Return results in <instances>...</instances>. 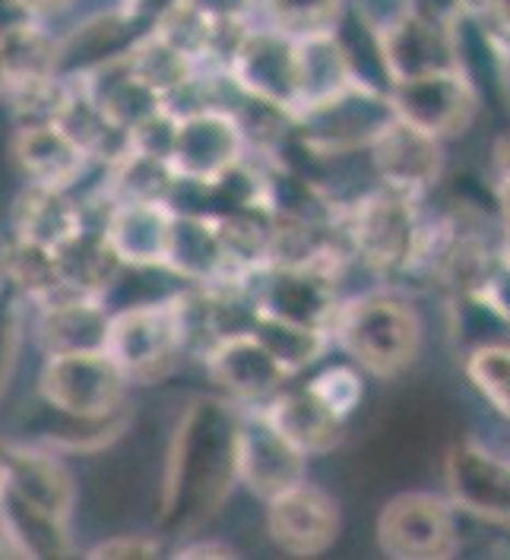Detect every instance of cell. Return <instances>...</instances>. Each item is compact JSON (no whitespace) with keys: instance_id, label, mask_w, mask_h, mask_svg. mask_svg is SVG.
I'll list each match as a JSON object with an SVG mask.
<instances>
[{"instance_id":"cell-33","label":"cell","mask_w":510,"mask_h":560,"mask_svg":"<svg viewBox=\"0 0 510 560\" xmlns=\"http://www.w3.org/2000/svg\"><path fill=\"white\" fill-rule=\"evenodd\" d=\"M251 332L276 354V361L289 374L311 364L324 349V329L321 326L295 324V320L276 317V314H264V311H254V329Z\"/></svg>"},{"instance_id":"cell-5","label":"cell","mask_w":510,"mask_h":560,"mask_svg":"<svg viewBox=\"0 0 510 560\" xmlns=\"http://www.w3.org/2000/svg\"><path fill=\"white\" fill-rule=\"evenodd\" d=\"M391 105L396 118L406 120L409 127L434 140H444L463 133L473 124L479 98L466 77H460L456 70H441L396 83Z\"/></svg>"},{"instance_id":"cell-28","label":"cell","mask_w":510,"mask_h":560,"mask_svg":"<svg viewBox=\"0 0 510 560\" xmlns=\"http://www.w3.org/2000/svg\"><path fill=\"white\" fill-rule=\"evenodd\" d=\"M181 187L172 162L127 147L115 162H108V177L102 184L105 200H150V203H172L175 190Z\"/></svg>"},{"instance_id":"cell-8","label":"cell","mask_w":510,"mask_h":560,"mask_svg":"<svg viewBox=\"0 0 510 560\" xmlns=\"http://www.w3.org/2000/svg\"><path fill=\"white\" fill-rule=\"evenodd\" d=\"M378 541L391 558H451L456 551L451 506L431 494L393 498L378 520Z\"/></svg>"},{"instance_id":"cell-21","label":"cell","mask_w":510,"mask_h":560,"mask_svg":"<svg viewBox=\"0 0 510 560\" xmlns=\"http://www.w3.org/2000/svg\"><path fill=\"white\" fill-rule=\"evenodd\" d=\"M381 55L396 83L456 70L448 35L425 16H403L381 35Z\"/></svg>"},{"instance_id":"cell-20","label":"cell","mask_w":510,"mask_h":560,"mask_svg":"<svg viewBox=\"0 0 510 560\" xmlns=\"http://www.w3.org/2000/svg\"><path fill=\"white\" fill-rule=\"evenodd\" d=\"M235 83L244 95L270 102L279 108L299 105V73H295V48L267 35H247L239 55L229 63Z\"/></svg>"},{"instance_id":"cell-10","label":"cell","mask_w":510,"mask_h":560,"mask_svg":"<svg viewBox=\"0 0 510 560\" xmlns=\"http://www.w3.org/2000/svg\"><path fill=\"white\" fill-rule=\"evenodd\" d=\"M10 162L26 184L73 190L92 165V155L60 124H35L13 127Z\"/></svg>"},{"instance_id":"cell-46","label":"cell","mask_w":510,"mask_h":560,"mask_svg":"<svg viewBox=\"0 0 510 560\" xmlns=\"http://www.w3.org/2000/svg\"><path fill=\"white\" fill-rule=\"evenodd\" d=\"M130 3H140V0H130Z\"/></svg>"},{"instance_id":"cell-32","label":"cell","mask_w":510,"mask_h":560,"mask_svg":"<svg viewBox=\"0 0 510 560\" xmlns=\"http://www.w3.org/2000/svg\"><path fill=\"white\" fill-rule=\"evenodd\" d=\"M7 98V112L13 127H35V124H60L70 98H73V80L70 77H42L13 86L0 89Z\"/></svg>"},{"instance_id":"cell-17","label":"cell","mask_w":510,"mask_h":560,"mask_svg":"<svg viewBox=\"0 0 510 560\" xmlns=\"http://www.w3.org/2000/svg\"><path fill=\"white\" fill-rule=\"evenodd\" d=\"M371 152L381 180L403 197H413L431 187L444 168L438 140L399 118L384 127V133L371 143Z\"/></svg>"},{"instance_id":"cell-11","label":"cell","mask_w":510,"mask_h":560,"mask_svg":"<svg viewBox=\"0 0 510 560\" xmlns=\"http://www.w3.org/2000/svg\"><path fill=\"white\" fill-rule=\"evenodd\" d=\"M175 209L172 203L120 200L105 207L98 229L112 241L127 269H165Z\"/></svg>"},{"instance_id":"cell-40","label":"cell","mask_w":510,"mask_h":560,"mask_svg":"<svg viewBox=\"0 0 510 560\" xmlns=\"http://www.w3.org/2000/svg\"><path fill=\"white\" fill-rule=\"evenodd\" d=\"M13 3L32 20H51L55 13H60L63 7H70L73 0H13Z\"/></svg>"},{"instance_id":"cell-37","label":"cell","mask_w":510,"mask_h":560,"mask_svg":"<svg viewBox=\"0 0 510 560\" xmlns=\"http://www.w3.org/2000/svg\"><path fill=\"white\" fill-rule=\"evenodd\" d=\"M162 551L159 538L150 535H137V532H124V535H112L102 538L98 545H92L86 551L90 560H147L155 558Z\"/></svg>"},{"instance_id":"cell-16","label":"cell","mask_w":510,"mask_h":560,"mask_svg":"<svg viewBox=\"0 0 510 560\" xmlns=\"http://www.w3.org/2000/svg\"><path fill=\"white\" fill-rule=\"evenodd\" d=\"M304 472V453L286 441L270 418L260 421H241L239 431V478L260 494V498H279L282 491L295 488Z\"/></svg>"},{"instance_id":"cell-22","label":"cell","mask_w":510,"mask_h":560,"mask_svg":"<svg viewBox=\"0 0 510 560\" xmlns=\"http://www.w3.org/2000/svg\"><path fill=\"white\" fill-rule=\"evenodd\" d=\"M270 424L301 450L304 456H321L331 453L336 443L343 441L346 428H343V415L331 409L311 386L308 389H295L279 396L270 406Z\"/></svg>"},{"instance_id":"cell-31","label":"cell","mask_w":510,"mask_h":560,"mask_svg":"<svg viewBox=\"0 0 510 560\" xmlns=\"http://www.w3.org/2000/svg\"><path fill=\"white\" fill-rule=\"evenodd\" d=\"M130 23H134V16H127V13H102L90 23H83L73 35L60 38V73L77 77L95 63L120 55V45L127 42Z\"/></svg>"},{"instance_id":"cell-23","label":"cell","mask_w":510,"mask_h":560,"mask_svg":"<svg viewBox=\"0 0 510 560\" xmlns=\"http://www.w3.org/2000/svg\"><path fill=\"white\" fill-rule=\"evenodd\" d=\"M165 269L178 279H194V282L219 279L232 269L225 241L219 235V225L212 215L175 212Z\"/></svg>"},{"instance_id":"cell-41","label":"cell","mask_w":510,"mask_h":560,"mask_svg":"<svg viewBox=\"0 0 510 560\" xmlns=\"http://www.w3.org/2000/svg\"><path fill=\"white\" fill-rule=\"evenodd\" d=\"M175 558H235L232 548L219 545V541H200V545H184L178 548Z\"/></svg>"},{"instance_id":"cell-26","label":"cell","mask_w":510,"mask_h":560,"mask_svg":"<svg viewBox=\"0 0 510 560\" xmlns=\"http://www.w3.org/2000/svg\"><path fill=\"white\" fill-rule=\"evenodd\" d=\"M60 73V38L48 20H20L0 32V89Z\"/></svg>"},{"instance_id":"cell-39","label":"cell","mask_w":510,"mask_h":560,"mask_svg":"<svg viewBox=\"0 0 510 560\" xmlns=\"http://www.w3.org/2000/svg\"><path fill=\"white\" fill-rule=\"evenodd\" d=\"M190 10L204 13L207 20H241L247 0H181Z\"/></svg>"},{"instance_id":"cell-42","label":"cell","mask_w":510,"mask_h":560,"mask_svg":"<svg viewBox=\"0 0 510 560\" xmlns=\"http://www.w3.org/2000/svg\"><path fill=\"white\" fill-rule=\"evenodd\" d=\"M498 168H501V175L510 177V133H505L498 143Z\"/></svg>"},{"instance_id":"cell-24","label":"cell","mask_w":510,"mask_h":560,"mask_svg":"<svg viewBox=\"0 0 510 560\" xmlns=\"http://www.w3.org/2000/svg\"><path fill=\"white\" fill-rule=\"evenodd\" d=\"M0 282L13 292L16 301L32 307H42L55 298L67 295L58 250L13 235L0 241Z\"/></svg>"},{"instance_id":"cell-7","label":"cell","mask_w":510,"mask_h":560,"mask_svg":"<svg viewBox=\"0 0 510 560\" xmlns=\"http://www.w3.org/2000/svg\"><path fill=\"white\" fill-rule=\"evenodd\" d=\"M241 162V124L225 112L200 108L181 115L172 168L181 184H216Z\"/></svg>"},{"instance_id":"cell-18","label":"cell","mask_w":510,"mask_h":560,"mask_svg":"<svg viewBox=\"0 0 510 560\" xmlns=\"http://www.w3.org/2000/svg\"><path fill=\"white\" fill-rule=\"evenodd\" d=\"M254 311L324 329L336 320L331 269L327 264H282L267 282L264 298L260 304H254Z\"/></svg>"},{"instance_id":"cell-6","label":"cell","mask_w":510,"mask_h":560,"mask_svg":"<svg viewBox=\"0 0 510 560\" xmlns=\"http://www.w3.org/2000/svg\"><path fill=\"white\" fill-rule=\"evenodd\" d=\"M352 247L361 260L374 269L409 266L421 250V232L409 197L403 194H374L364 197L349 222Z\"/></svg>"},{"instance_id":"cell-29","label":"cell","mask_w":510,"mask_h":560,"mask_svg":"<svg viewBox=\"0 0 510 560\" xmlns=\"http://www.w3.org/2000/svg\"><path fill=\"white\" fill-rule=\"evenodd\" d=\"M295 73H299V108L321 105L343 89L352 86V67L346 51L333 42L331 35H308L295 48Z\"/></svg>"},{"instance_id":"cell-1","label":"cell","mask_w":510,"mask_h":560,"mask_svg":"<svg viewBox=\"0 0 510 560\" xmlns=\"http://www.w3.org/2000/svg\"><path fill=\"white\" fill-rule=\"evenodd\" d=\"M241 421L219 399L187 406L162 472L159 523L194 535L225 503L239 475Z\"/></svg>"},{"instance_id":"cell-44","label":"cell","mask_w":510,"mask_h":560,"mask_svg":"<svg viewBox=\"0 0 510 560\" xmlns=\"http://www.w3.org/2000/svg\"><path fill=\"white\" fill-rule=\"evenodd\" d=\"M501 209H505V219H508L510 225V177H505V184H501Z\"/></svg>"},{"instance_id":"cell-38","label":"cell","mask_w":510,"mask_h":560,"mask_svg":"<svg viewBox=\"0 0 510 560\" xmlns=\"http://www.w3.org/2000/svg\"><path fill=\"white\" fill-rule=\"evenodd\" d=\"M311 389H314L331 409H336V412L346 418V415L356 409V402H359L361 381L349 371V368H336V371H327L321 381H314Z\"/></svg>"},{"instance_id":"cell-12","label":"cell","mask_w":510,"mask_h":560,"mask_svg":"<svg viewBox=\"0 0 510 560\" xmlns=\"http://www.w3.org/2000/svg\"><path fill=\"white\" fill-rule=\"evenodd\" d=\"M270 532L292 558H317L339 532L336 503L314 485H295L270 501Z\"/></svg>"},{"instance_id":"cell-30","label":"cell","mask_w":510,"mask_h":560,"mask_svg":"<svg viewBox=\"0 0 510 560\" xmlns=\"http://www.w3.org/2000/svg\"><path fill=\"white\" fill-rule=\"evenodd\" d=\"M124 58H127L130 70L143 83H150L155 92L165 95V102L197 80V73H194V63L197 60L187 58L175 45H169L159 32H150V35L137 38L130 48H124Z\"/></svg>"},{"instance_id":"cell-43","label":"cell","mask_w":510,"mask_h":560,"mask_svg":"<svg viewBox=\"0 0 510 560\" xmlns=\"http://www.w3.org/2000/svg\"><path fill=\"white\" fill-rule=\"evenodd\" d=\"M10 560V558H20V551H16V545L10 541V535H7V529L0 526V560Z\"/></svg>"},{"instance_id":"cell-45","label":"cell","mask_w":510,"mask_h":560,"mask_svg":"<svg viewBox=\"0 0 510 560\" xmlns=\"http://www.w3.org/2000/svg\"><path fill=\"white\" fill-rule=\"evenodd\" d=\"M7 488V456H3V446H0V494Z\"/></svg>"},{"instance_id":"cell-14","label":"cell","mask_w":510,"mask_h":560,"mask_svg":"<svg viewBox=\"0 0 510 560\" xmlns=\"http://www.w3.org/2000/svg\"><path fill=\"white\" fill-rule=\"evenodd\" d=\"M10 235L58 250L67 241L90 229L86 203L77 200L70 190L23 184L10 203Z\"/></svg>"},{"instance_id":"cell-4","label":"cell","mask_w":510,"mask_h":560,"mask_svg":"<svg viewBox=\"0 0 510 560\" xmlns=\"http://www.w3.org/2000/svg\"><path fill=\"white\" fill-rule=\"evenodd\" d=\"M108 352L134 384H155L169 377L184 354L175 295L137 301L112 317Z\"/></svg>"},{"instance_id":"cell-3","label":"cell","mask_w":510,"mask_h":560,"mask_svg":"<svg viewBox=\"0 0 510 560\" xmlns=\"http://www.w3.org/2000/svg\"><path fill=\"white\" fill-rule=\"evenodd\" d=\"M343 349L378 377H396L419 352L421 326L416 311L399 298L371 295L336 314Z\"/></svg>"},{"instance_id":"cell-9","label":"cell","mask_w":510,"mask_h":560,"mask_svg":"<svg viewBox=\"0 0 510 560\" xmlns=\"http://www.w3.org/2000/svg\"><path fill=\"white\" fill-rule=\"evenodd\" d=\"M7 485L32 506L73 523L77 513V478L67 469L63 453L38 441H7Z\"/></svg>"},{"instance_id":"cell-13","label":"cell","mask_w":510,"mask_h":560,"mask_svg":"<svg viewBox=\"0 0 510 560\" xmlns=\"http://www.w3.org/2000/svg\"><path fill=\"white\" fill-rule=\"evenodd\" d=\"M35 339L45 354L105 352L112 332L108 298L60 295L35 307Z\"/></svg>"},{"instance_id":"cell-27","label":"cell","mask_w":510,"mask_h":560,"mask_svg":"<svg viewBox=\"0 0 510 560\" xmlns=\"http://www.w3.org/2000/svg\"><path fill=\"white\" fill-rule=\"evenodd\" d=\"M0 526L7 529L10 541L16 545L20 558H67L73 551L70 523L23 501L10 485L0 494Z\"/></svg>"},{"instance_id":"cell-36","label":"cell","mask_w":510,"mask_h":560,"mask_svg":"<svg viewBox=\"0 0 510 560\" xmlns=\"http://www.w3.org/2000/svg\"><path fill=\"white\" fill-rule=\"evenodd\" d=\"M270 16L289 32L317 35L336 16L339 0H267Z\"/></svg>"},{"instance_id":"cell-34","label":"cell","mask_w":510,"mask_h":560,"mask_svg":"<svg viewBox=\"0 0 510 560\" xmlns=\"http://www.w3.org/2000/svg\"><path fill=\"white\" fill-rule=\"evenodd\" d=\"M434 438H438V428L431 424V418L413 406L393 415V421L387 428H381L378 441L371 443L368 453H381L387 469H413L419 459H425Z\"/></svg>"},{"instance_id":"cell-15","label":"cell","mask_w":510,"mask_h":560,"mask_svg":"<svg viewBox=\"0 0 510 560\" xmlns=\"http://www.w3.org/2000/svg\"><path fill=\"white\" fill-rule=\"evenodd\" d=\"M204 364L222 389H229L235 399L251 402L276 393L289 377V371L254 332L222 336L210 352H204Z\"/></svg>"},{"instance_id":"cell-25","label":"cell","mask_w":510,"mask_h":560,"mask_svg":"<svg viewBox=\"0 0 510 560\" xmlns=\"http://www.w3.org/2000/svg\"><path fill=\"white\" fill-rule=\"evenodd\" d=\"M58 264L67 295H92L108 298L127 272V266L112 247L102 229H83L73 241L58 247Z\"/></svg>"},{"instance_id":"cell-35","label":"cell","mask_w":510,"mask_h":560,"mask_svg":"<svg viewBox=\"0 0 510 560\" xmlns=\"http://www.w3.org/2000/svg\"><path fill=\"white\" fill-rule=\"evenodd\" d=\"M466 368L482 396L510 418V346H482L470 354Z\"/></svg>"},{"instance_id":"cell-19","label":"cell","mask_w":510,"mask_h":560,"mask_svg":"<svg viewBox=\"0 0 510 560\" xmlns=\"http://www.w3.org/2000/svg\"><path fill=\"white\" fill-rule=\"evenodd\" d=\"M448 485L463 510L488 520H510V463L485 453L482 446H453L448 456Z\"/></svg>"},{"instance_id":"cell-2","label":"cell","mask_w":510,"mask_h":560,"mask_svg":"<svg viewBox=\"0 0 510 560\" xmlns=\"http://www.w3.org/2000/svg\"><path fill=\"white\" fill-rule=\"evenodd\" d=\"M130 377L112 352L45 354L35 396L45 409L73 421H108L127 415Z\"/></svg>"}]
</instances>
